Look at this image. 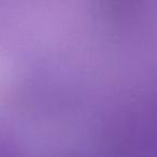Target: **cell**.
Here are the masks:
<instances>
[]
</instances>
